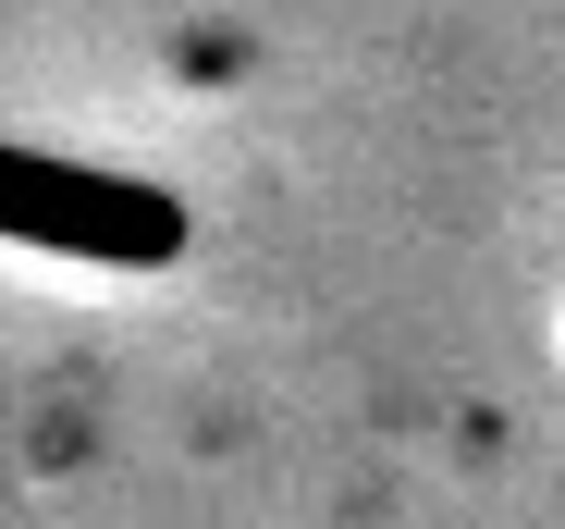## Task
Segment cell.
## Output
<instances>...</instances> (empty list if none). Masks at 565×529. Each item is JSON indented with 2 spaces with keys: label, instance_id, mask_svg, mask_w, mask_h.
Instances as JSON below:
<instances>
[{
  "label": "cell",
  "instance_id": "obj_1",
  "mask_svg": "<svg viewBox=\"0 0 565 529\" xmlns=\"http://www.w3.org/2000/svg\"><path fill=\"white\" fill-rule=\"evenodd\" d=\"M0 246L38 258H99V272H160L184 258V198L111 160H62V148H13L0 136Z\"/></svg>",
  "mask_w": 565,
  "mask_h": 529
}]
</instances>
